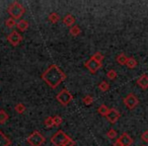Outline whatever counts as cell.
<instances>
[{
  "label": "cell",
  "instance_id": "cell-1",
  "mask_svg": "<svg viewBox=\"0 0 148 146\" xmlns=\"http://www.w3.org/2000/svg\"><path fill=\"white\" fill-rule=\"evenodd\" d=\"M42 79L51 88L55 89L66 79V74L57 65H51L42 74Z\"/></svg>",
  "mask_w": 148,
  "mask_h": 146
},
{
  "label": "cell",
  "instance_id": "cell-2",
  "mask_svg": "<svg viewBox=\"0 0 148 146\" xmlns=\"http://www.w3.org/2000/svg\"><path fill=\"white\" fill-rule=\"evenodd\" d=\"M7 11H8V13L10 14V16L12 17L13 19H15V21L18 19V21H21V17L25 14V9L19 2L13 1V2H11L10 4H9L8 8H7Z\"/></svg>",
  "mask_w": 148,
  "mask_h": 146
},
{
  "label": "cell",
  "instance_id": "cell-3",
  "mask_svg": "<svg viewBox=\"0 0 148 146\" xmlns=\"http://www.w3.org/2000/svg\"><path fill=\"white\" fill-rule=\"evenodd\" d=\"M46 141V138L41 132L34 131L29 137L27 138V142L31 146H42Z\"/></svg>",
  "mask_w": 148,
  "mask_h": 146
},
{
  "label": "cell",
  "instance_id": "cell-4",
  "mask_svg": "<svg viewBox=\"0 0 148 146\" xmlns=\"http://www.w3.org/2000/svg\"><path fill=\"white\" fill-rule=\"evenodd\" d=\"M69 136L62 130H59L58 132H56L51 138V142L54 146H64V144L67 142V140L69 139Z\"/></svg>",
  "mask_w": 148,
  "mask_h": 146
},
{
  "label": "cell",
  "instance_id": "cell-5",
  "mask_svg": "<svg viewBox=\"0 0 148 146\" xmlns=\"http://www.w3.org/2000/svg\"><path fill=\"white\" fill-rule=\"evenodd\" d=\"M56 99H57L62 106L65 107V106H68L70 103H71L72 99H73V97H72V95L69 93L68 89L64 88L56 95Z\"/></svg>",
  "mask_w": 148,
  "mask_h": 146
},
{
  "label": "cell",
  "instance_id": "cell-6",
  "mask_svg": "<svg viewBox=\"0 0 148 146\" xmlns=\"http://www.w3.org/2000/svg\"><path fill=\"white\" fill-rule=\"evenodd\" d=\"M125 106L129 110H134L138 105H139V99L134 93H129L125 99H123Z\"/></svg>",
  "mask_w": 148,
  "mask_h": 146
},
{
  "label": "cell",
  "instance_id": "cell-7",
  "mask_svg": "<svg viewBox=\"0 0 148 146\" xmlns=\"http://www.w3.org/2000/svg\"><path fill=\"white\" fill-rule=\"evenodd\" d=\"M84 65H85V68H86L90 73L95 74V73H97V71H99V70L101 69L103 64L95 61V60L92 59V58H90V59H88L86 62H85Z\"/></svg>",
  "mask_w": 148,
  "mask_h": 146
},
{
  "label": "cell",
  "instance_id": "cell-8",
  "mask_svg": "<svg viewBox=\"0 0 148 146\" xmlns=\"http://www.w3.org/2000/svg\"><path fill=\"white\" fill-rule=\"evenodd\" d=\"M7 41H8L12 46L16 47V46H18L19 44L21 43V41H23V37H21V35L18 33V32L12 31L8 36H7Z\"/></svg>",
  "mask_w": 148,
  "mask_h": 146
},
{
  "label": "cell",
  "instance_id": "cell-9",
  "mask_svg": "<svg viewBox=\"0 0 148 146\" xmlns=\"http://www.w3.org/2000/svg\"><path fill=\"white\" fill-rule=\"evenodd\" d=\"M106 118H107V120L111 124H115V123H117L118 120L121 118V114H120V112L118 111L117 109L112 108V109H110L109 114H108Z\"/></svg>",
  "mask_w": 148,
  "mask_h": 146
},
{
  "label": "cell",
  "instance_id": "cell-10",
  "mask_svg": "<svg viewBox=\"0 0 148 146\" xmlns=\"http://www.w3.org/2000/svg\"><path fill=\"white\" fill-rule=\"evenodd\" d=\"M118 139L120 140V142H121L123 146H131L133 144V138L128 133H126V132L122 134L120 136V138H118Z\"/></svg>",
  "mask_w": 148,
  "mask_h": 146
},
{
  "label": "cell",
  "instance_id": "cell-11",
  "mask_svg": "<svg viewBox=\"0 0 148 146\" xmlns=\"http://www.w3.org/2000/svg\"><path fill=\"white\" fill-rule=\"evenodd\" d=\"M137 85L139 87H141L142 89H147L148 88V75L142 74L141 76L137 79Z\"/></svg>",
  "mask_w": 148,
  "mask_h": 146
},
{
  "label": "cell",
  "instance_id": "cell-12",
  "mask_svg": "<svg viewBox=\"0 0 148 146\" xmlns=\"http://www.w3.org/2000/svg\"><path fill=\"white\" fill-rule=\"evenodd\" d=\"M63 23L68 27H73V25H75V17H74L72 14H70V13H68V14H66L65 16H64Z\"/></svg>",
  "mask_w": 148,
  "mask_h": 146
},
{
  "label": "cell",
  "instance_id": "cell-13",
  "mask_svg": "<svg viewBox=\"0 0 148 146\" xmlns=\"http://www.w3.org/2000/svg\"><path fill=\"white\" fill-rule=\"evenodd\" d=\"M16 27H17V29H18L21 32H25L27 29H29V21H27L25 19H21V21H17Z\"/></svg>",
  "mask_w": 148,
  "mask_h": 146
},
{
  "label": "cell",
  "instance_id": "cell-14",
  "mask_svg": "<svg viewBox=\"0 0 148 146\" xmlns=\"http://www.w3.org/2000/svg\"><path fill=\"white\" fill-rule=\"evenodd\" d=\"M11 141L7 136L3 134V132L0 131V146H10Z\"/></svg>",
  "mask_w": 148,
  "mask_h": 146
},
{
  "label": "cell",
  "instance_id": "cell-15",
  "mask_svg": "<svg viewBox=\"0 0 148 146\" xmlns=\"http://www.w3.org/2000/svg\"><path fill=\"white\" fill-rule=\"evenodd\" d=\"M69 33H70V35L73 36V37H77V36H79L81 34V29L77 25H74L73 27H70Z\"/></svg>",
  "mask_w": 148,
  "mask_h": 146
},
{
  "label": "cell",
  "instance_id": "cell-16",
  "mask_svg": "<svg viewBox=\"0 0 148 146\" xmlns=\"http://www.w3.org/2000/svg\"><path fill=\"white\" fill-rule=\"evenodd\" d=\"M109 111H110V109L106 105H103V104L99 106V108L97 109V113H99L101 117H107V115L109 114Z\"/></svg>",
  "mask_w": 148,
  "mask_h": 146
},
{
  "label": "cell",
  "instance_id": "cell-17",
  "mask_svg": "<svg viewBox=\"0 0 148 146\" xmlns=\"http://www.w3.org/2000/svg\"><path fill=\"white\" fill-rule=\"evenodd\" d=\"M116 60H117V63L120 64V65H126V63H127V60H128V57L124 53H121V54H119V55L117 56Z\"/></svg>",
  "mask_w": 148,
  "mask_h": 146
},
{
  "label": "cell",
  "instance_id": "cell-18",
  "mask_svg": "<svg viewBox=\"0 0 148 146\" xmlns=\"http://www.w3.org/2000/svg\"><path fill=\"white\" fill-rule=\"evenodd\" d=\"M137 61H136V59L135 58H133V57H130V58H128V60H127V63H126V66H127L129 69H134V68L137 66Z\"/></svg>",
  "mask_w": 148,
  "mask_h": 146
},
{
  "label": "cell",
  "instance_id": "cell-19",
  "mask_svg": "<svg viewBox=\"0 0 148 146\" xmlns=\"http://www.w3.org/2000/svg\"><path fill=\"white\" fill-rule=\"evenodd\" d=\"M48 19L52 23H57L60 21V15L57 12H51L49 14V16H48Z\"/></svg>",
  "mask_w": 148,
  "mask_h": 146
},
{
  "label": "cell",
  "instance_id": "cell-20",
  "mask_svg": "<svg viewBox=\"0 0 148 146\" xmlns=\"http://www.w3.org/2000/svg\"><path fill=\"white\" fill-rule=\"evenodd\" d=\"M9 116L4 110H0V124H5L8 120Z\"/></svg>",
  "mask_w": 148,
  "mask_h": 146
},
{
  "label": "cell",
  "instance_id": "cell-21",
  "mask_svg": "<svg viewBox=\"0 0 148 146\" xmlns=\"http://www.w3.org/2000/svg\"><path fill=\"white\" fill-rule=\"evenodd\" d=\"M97 86H99V90L103 91V93H105V91H108L110 89V84L107 82V81H105V80L101 81V82H99Z\"/></svg>",
  "mask_w": 148,
  "mask_h": 146
},
{
  "label": "cell",
  "instance_id": "cell-22",
  "mask_svg": "<svg viewBox=\"0 0 148 146\" xmlns=\"http://www.w3.org/2000/svg\"><path fill=\"white\" fill-rule=\"evenodd\" d=\"M14 110H15V112H16L17 114H23L25 112V106L23 105V104H21V103H18V104H16V105H15Z\"/></svg>",
  "mask_w": 148,
  "mask_h": 146
},
{
  "label": "cell",
  "instance_id": "cell-23",
  "mask_svg": "<svg viewBox=\"0 0 148 146\" xmlns=\"http://www.w3.org/2000/svg\"><path fill=\"white\" fill-rule=\"evenodd\" d=\"M16 21H15V19H13L12 17H9V19H7L6 21H5V25H6L8 29H12V27H14L15 25H16Z\"/></svg>",
  "mask_w": 148,
  "mask_h": 146
},
{
  "label": "cell",
  "instance_id": "cell-24",
  "mask_svg": "<svg viewBox=\"0 0 148 146\" xmlns=\"http://www.w3.org/2000/svg\"><path fill=\"white\" fill-rule=\"evenodd\" d=\"M82 101L83 104H84L85 106H90L91 104H93V101H95V99H93L92 95H85L84 97L82 99Z\"/></svg>",
  "mask_w": 148,
  "mask_h": 146
},
{
  "label": "cell",
  "instance_id": "cell-25",
  "mask_svg": "<svg viewBox=\"0 0 148 146\" xmlns=\"http://www.w3.org/2000/svg\"><path fill=\"white\" fill-rule=\"evenodd\" d=\"M91 58H92V59H95V61L101 63V62H103V60L105 59V56H103L101 52H97V53H95L92 56H91Z\"/></svg>",
  "mask_w": 148,
  "mask_h": 146
},
{
  "label": "cell",
  "instance_id": "cell-26",
  "mask_svg": "<svg viewBox=\"0 0 148 146\" xmlns=\"http://www.w3.org/2000/svg\"><path fill=\"white\" fill-rule=\"evenodd\" d=\"M117 135H118L117 131H116L115 129H113V128H111V129L107 132V137L109 138V139H116Z\"/></svg>",
  "mask_w": 148,
  "mask_h": 146
},
{
  "label": "cell",
  "instance_id": "cell-27",
  "mask_svg": "<svg viewBox=\"0 0 148 146\" xmlns=\"http://www.w3.org/2000/svg\"><path fill=\"white\" fill-rule=\"evenodd\" d=\"M117 71L116 70H114V69H111V70H109L108 71V73H107V77L110 79V80H114V79H116L117 78Z\"/></svg>",
  "mask_w": 148,
  "mask_h": 146
},
{
  "label": "cell",
  "instance_id": "cell-28",
  "mask_svg": "<svg viewBox=\"0 0 148 146\" xmlns=\"http://www.w3.org/2000/svg\"><path fill=\"white\" fill-rule=\"evenodd\" d=\"M45 126L46 127H48V128H52V127H54V120H53V117H48V118H46V120H45Z\"/></svg>",
  "mask_w": 148,
  "mask_h": 146
},
{
  "label": "cell",
  "instance_id": "cell-29",
  "mask_svg": "<svg viewBox=\"0 0 148 146\" xmlns=\"http://www.w3.org/2000/svg\"><path fill=\"white\" fill-rule=\"evenodd\" d=\"M53 120H54V125H55V126H60L62 124V122H63L62 118L60 117V116H57V115L54 116Z\"/></svg>",
  "mask_w": 148,
  "mask_h": 146
},
{
  "label": "cell",
  "instance_id": "cell-30",
  "mask_svg": "<svg viewBox=\"0 0 148 146\" xmlns=\"http://www.w3.org/2000/svg\"><path fill=\"white\" fill-rule=\"evenodd\" d=\"M75 145H76V142L74 141L72 138H69V139L67 140V142L64 144V146H75Z\"/></svg>",
  "mask_w": 148,
  "mask_h": 146
},
{
  "label": "cell",
  "instance_id": "cell-31",
  "mask_svg": "<svg viewBox=\"0 0 148 146\" xmlns=\"http://www.w3.org/2000/svg\"><path fill=\"white\" fill-rule=\"evenodd\" d=\"M141 139L143 140L144 142L147 143L148 142V131H144L143 133L141 134Z\"/></svg>",
  "mask_w": 148,
  "mask_h": 146
},
{
  "label": "cell",
  "instance_id": "cell-32",
  "mask_svg": "<svg viewBox=\"0 0 148 146\" xmlns=\"http://www.w3.org/2000/svg\"><path fill=\"white\" fill-rule=\"evenodd\" d=\"M113 146H123V145H122V143L120 142V140H119V139H117L115 142H114V145H113Z\"/></svg>",
  "mask_w": 148,
  "mask_h": 146
},
{
  "label": "cell",
  "instance_id": "cell-33",
  "mask_svg": "<svg viewBox=\"0 0 148 146\" xmlns=\"http://www.w3.org/2000/svg\"><path fill=\"white\" fill-rule=\"evenodd\" d=\"M141 146H145V145H141Z\"/></svg>",
  "mask_w": 148,
  "mask_h": 146
}]
</instances>
